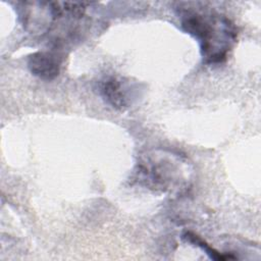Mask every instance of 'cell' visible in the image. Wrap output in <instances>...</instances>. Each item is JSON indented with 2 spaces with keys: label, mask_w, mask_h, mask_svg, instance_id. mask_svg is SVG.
<instances>
[{
  "label": "cell",
  "mask_w": 261,
  "mask_h": 261,
  "mask_svg": "<svg viewBox=\"0 0 261 261\" xmlns=\"http://www.w3.org/2000/svg\"><path fill=\"white\" fill-rule=\"evenodd\" d=\"M187 4V3H186ZM181 29L194 37L200 46L203 62L218 64L223 62L237 42L234 23L225 15L202 7H177Z\"/></svg>",
  "instance_id": "obj_1"
},
{
  "label": "cell",
  "mask_w": 261,
  "mask_h": 261,
  "mask_svg": "<svg viewBox=\"0 0 261 261\" xmlns=\"http://www.w3.org/2000/svg\"><path fill=\"white\" fill-rule=\"evenodd\" d=\"M137 172L139 178L150 188L181 193L190 187L193 170L186 157L170 150L158 149L141 158Z\"/></svg>",
  "instance_id": "obj_2"
},
{
  "label": "cell",
  "mask_w": 261,
  "mask_h": 261,
  "mask_svg": "<svg viewBox=\"0 0 261 261\" xmlns=\"http://www.w3.org/2000/svg\"><path fill=\"white\" fill-rule=\"evenodd\" d=\"M137 84L119 76H107L99 84V94L103 100L117 110L128 108L139 96Z\"/></svg>",
  "instance_id": "obj_3"
},
{
  "label": "cell",
  "mask_w": 261,
  "mask_h": 261,
  "mask_svg": "<svg viewBox=\"0 0 261 261\" xmlns=\"http://www.w3.org/2000/svg\"><path fill=\"white\" fill-rule=\"evenodd\" d=\"M60 65V57L52 52L39 51L31 54L28 58V67L30 71L44 81L55 79L59 73Z\"/></svg>",
  "instance_id": "obj_4"
},
{
  "label": "cell",
  "mask_w": 261,
  "mask_h": 261,
  "mask_svg": "<svg viewBox=\"0 0 261 261\" xmlns=\"http://www.w3.org/2000/svg\"><path fill=\"white\" fill-rule=\"evenodd\" d=\"M182 239L199 248H201L211 259L213 260H220V261H224L227 259H236L234 256L232 255H224V254H220L218 251H216L215 249H213L211 246H209L204 240H202L199 236H197L194 232L191 231H186L182 234Z\"/></svg>",
  "instance_id": "obj_5"
}]
</instances>
